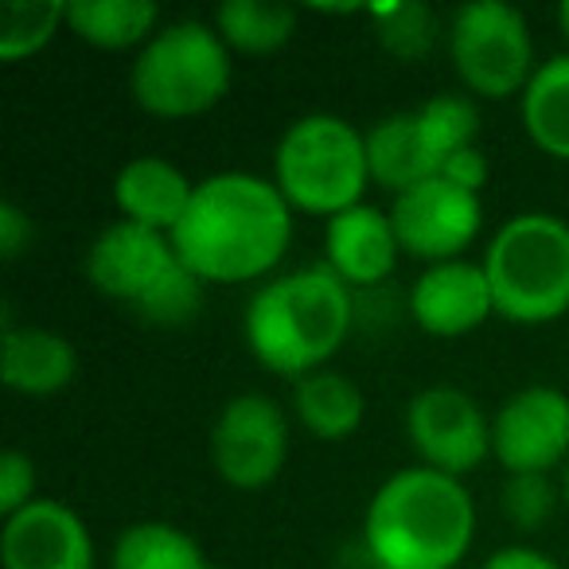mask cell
<instances>
[{"label": "cell", "instance_id": "obj_1", "mask_svg": "<svg viewBox=\"0 0 569 569\" xmlns=\"http://www.w3.org/2000/svg\"><path fill=\"white\" fill-rule=\"evenodd\" d=\"M293 242V207L273 180L214 172L196 180L188 211L172 230L183 266L203 284H246L269 277Z\"/></svg>", "mask_w": 569, "mask_h": 569}, {"label": "cell", "instance_id": "obj_26", "mask_svg": "<svg viewBox=\"0 0 569 569\" xmlns=\"http://www.w3.org/2000/svg\"><path fill=\"white\" fill-rule=\"evenodd\" d=\"M558 511V488L546 472L507 476L503 483V515L519 530H542Z\"/></svg>", "mask_w": 569, "mask_h": 569}, {"label": "cell", "instance_id": "obj_14", "mask_svg": "<svg viewBox=\"0 0 569 569\" xmlns=\"http://www.w3.org/2000/svg\"><path fill=\"white\" fill-rule=\"evenodd\" d=\"M4 569H94V538L79 511L59 499H32L0 530Z\"/></svg>", "mask_w": 569, "mask_h": 569}, {"label": "cell", "instance_id": "obj_6", "mask_svg": "<svg viewBox=\"0 0 569 569\" xmlns=\"http://www.w3.org/2000/svg\"><path fill=\"white\" fill-rule=\"evenodd\" d=\"M273 183L293 211L336 219L371 188L367 129L340 113H305L273 149Z\"/></svg>", "mask_w": 569, "mask_h": 569}, {"label": "cell", "instance_id": "obj_7", "mask_svg": "<svg viewBox=\"0 0 569 569\" xmlns=\"http://www.w3.org/2000/svg\"><path fill=\"white\" fill-rule=\"evenodd\" d=\"M234 63L214 24L176 20L164 24L129 67V94L149 118L183 121L214 110L230 94Z\"/></svg>", "mask_w": 569, "mask_h": 569}, {"label": "cell", "instance_id": "obj_17", "mask_svg": "<svg viewBox=\"0 0 569 569\" xmlns=\"http://www.w3.org/2000/svg\"><path fill=\"white\" fill-rule=\"evenodd\" d=\"M79 375V351L67 336L36 325H12L4 317L0 336V379L28 398H51L67 390Z\"/></svg>", "mask_w": 569, "mask_h": 569}, {"label": "cell", "instance_id": "obj_9", "mask_svg": "<svg viewBox=\"0 0 569 569\" xmlns=\"http://www.w3.org/2000/svg\"><path fill=\"white\" fill-rule=\"evenodd\" d=\"M449 59L472 98L507 102L522 98L535 79V36L507 0H468L449 20Z\"/></svg>", "mask_w": 569, "mask_h": 569}, {"label": "cell", "instance_id": "obj_23", "mask_svg": "<svg viewBox=\"0 0 569 569\" xmlns=\"http://www.w3.org/2000/svg\"><path fill=\"white\" fill-rule=\"evenodd\" d=\"M214 32L230 48V56H273L297 36V9L266 4V0H227L214 9Z\"/></svg>", "mask_w": 569, "mask_h": 569}, {"label": "cell", "instance_id": "obj_28", "mask_svg": "<svg viewBox=\"0 0 569 569\" xmlns=\"http://www.w3.org/2000/svg\"><path fill=\"white\" fill-rule=\"evenodd\" d=\"M36 242V222L32 214L24 211L20 203L4 199L0 203V258L4 261H20Z\"/></svg>", "mask_w": 569, "mask_h": 569}, {"label": "cell", "instance_id": "obj_16", "mask_svg": "<svg viewBox=\"0 0 569 569\" xmlns=\"http://www.w3.org/2000/svg\"><path fill=\"white\" fill-rule=\"evenodd\" d=\"M402 258V242L395 234L390 211L359 203L351 211L328 219L325 227V266L348 289H375L395 273Z\"/></svg>", "mask_w": 569, "mask_h": 569}, {"label": "cell", "instance_id": "obj_11", "mask_svg": "<svg viewBox=\"0 0 569 569\" xmlns=\"http://www.w3.org/2000/svg\"><path fill=\"white\" fill-rule=\"evenodd\" d=\"M406 437L426 468L465 480L491 457V418L460 387H426L406 406Z\"/></svg>", "mask_w": 569, "mask_h": 569}, {"label": "cell", "instance_id": "obj_2", "mask_svg": "<svg viewBox=\"0 0 569 569\" xmlns=\"http://www.w3.org/2000/svg\"><path fill=\"white\" fill-rule=\"evenodd\" d=\"M472 542V491L426 465L387 476L363 511V550L375 569H457Z\"/></svg>", "mask_w": 569, "mask_h": 569}, {"label": "cell", "instance_id": "obj_20", "mask_svg": "<svg viewBox=\"0 0 569 569\" xmlns=\"http://www.w3.org/2000/svg\"><path fill=\"white\" fill-rule=\"evenodd\" d=\"M519 118L538 152L569 164V51L538 63L519 98Z\"/></svg>", "mask_w": 569, "mask_h": 569}, {"label": "cell", "instance_id": "obj_22", "mask_svg": "<svg viewBox=\"0 0 569 569\" xmlns=\"http://www.w3.org/2000/svg\"><path fill=\"white\" fill-rule=\"evenodd\" d=\"M110 569H214V561L176 522L141 519L113 538Z\"/></svg>", "mask_w": 569, "mask_h": 569}, {"label": "cell", "instance_id": "obj_24", "mask_svg": "<svg viewBox=\"0 0 569 569\" xmlns=\"http://www.w3.org/2000/svg\"><path fill=\"white\" fill-rule=\"evenodd\" d=\"M375 20V40L402 63H421L437 48V12L421 0H395L363 9Z\"/></svg>", "mask_w": 569, "mask_h": 569}, {"label": "cell", "instance_id": "obj_10", "mask_svg": "<svg viewBox=\"0 0 569 569\" xmlns=\"http://www.w3.org/2000/svg\"><path fill=\"white\" fill-rule=\"evenodd\" d=\"M207 452L222 483L238 491L269 488L289 460V418L261 390L234 395L214 418Z\"/></svg>", "mask_w": 569, "mask_h": 569}, {"label": "cell", "instance_id": "obj_29", "mask_svg": "<svg viewBox=\"0 0 569 569\" xmlns=\"http://www.w3.org/2000/svg\"><path fill=\"white\" fill-rule=\"evenodd\" d=\"M441 176H445V180H449V183H457V188L476 191V196H480V188H483V183H488L491 168H488V157H483L480 144H468V149L452 152V157L445 160Z\"/></svg>", "mask_w": 569, "mask_h": 569}, {"label": "cell", "instance_id": "obj_19", "mask_svg": "<svg viewBox=\"0 0 569 569\" xmlns=\"http://www.w3.org/2000/svg\"><path fill=\"white\" fill-rule=\"evenodd\" d=\"M293 413L305 433L325 445H340L363 429L367 398L343 371H312L293 382Z\"/></svg>", "mask_w": 569, "mask_h": 569}, {"label": "cell", "instance_id": "obj_4", "mask_svg": "<svg viewBox=\"0 0 569 569\" xmlns=\"http://www.w3.org/2000/svg\"><path fill=\"white\" fill-rule=\"evenodd\" d=\"M82 269L106 301L126 305L152 328H183L203 309V281L183 266L172 234L137 222H110L87 246Z\"/></svg>", "mask_w": 569, "mask_h": 569}, {"label": "cell", "instance_id": "obj_25", "mask_svg": "<svg viewBox=\"0 0 569 569\" xmlns=\"http://www.w3.org/2000/svg\"><path fill=\"white\" fill-rule=\"evenodd\" d=\"M67 24L59 0H12L0 9V63H20L48 48Z\"/></svg>", "mask_w": 569, "mask_h": 569}, {"label": "cell", "instance_id": "obj_32", "mask_svg": "<svg viewBox=\"0 0 569 569\" xmlns=\"http://www.w3.org/2000/svg\"><path fill=\"white\" fill-rule=\"evenodd\" d=\"M561 499H566V507H569V460H566V468H561Z\"/></svg>", "mask_w": 569, "mask_h": 569}, {"label": "cell", "instance_id": "obj_12", "mask_svg": "<svg viewBox=\"0 0 569 569\" xmlns=\"http://www.w3.org/2000/svg\"><path fill=\"white\" fill-rule=\"evenodd\" d=\"M390 222H395L402 253L426 261V266H441V261L465 258V250L476 242L483 227V203L476 191L433 176V180L395 196Z\"/></svg>", "mask_w": 569, "mask_h": 569}, {"label": "cell", "instance_id": "obj_3", "mask_svg": "<svg viewBox=\"0 0 569 569\" xmlns=\"http://www.w3.org/2000/svg\"><path fill=\"white\" fill-rule=\"evenodd\" d=\"M356 328V293L328 266L277 273L253 289L242 317L250 356L266 371L305 379L325 371Z\"/></svg>", "mask_w": 569, "mask_h": 569}, {"label": "cell", "instance_id": "obj_8", "mask_svg": "<svg viewBox=\"0 0 569 569\" xmlns=\"http://www.w3.org/2000/svg\"><path fill=\"white\" fill-rule=\"evenodd\" d=\"M476 133H480V110L472 94H457V90L433 94L418 110L387 113L367 129L371 183L402 196L441 176L445 160L476 144Z\"/></svg>", "mask_w": 569, "mask_h": 569}, {"label": "cell", "instance_id": "obj_31", "mask_svg": "<svg viewBox=\"0 0 569 569\" xmlns=\"http://www.w3.org/2000/svg\"><path fill=\"white\" fill-rule=\"evenodd\" d=\"M558 28H561V36H566V43H569V0L558 9Z\"/></svg>", "mask_w": 569, "mask_h": 569}, {"label": "cell", "instance_id": "obj_30", "mask_svg": "<svg viewBox=\"0 0 569 569\" xmlns=\"http://www.w3.org/2000/svg\"><path fill=\"white\" fill-rule=\"evenodd\" d=\"M480 569H561V561H553L550 553L535 550V546H499Z\"/></svg>", "mask_w": 569, "mask_h": 569}, {"label": "cell", "instance_id": "obj_13", "mask_svg": "<svg viewBox=\"0 0 569 569\" xmlns=\"http://www.w3.org/2000/svg\"><path fill=\"white\" fill-rule=\"evenodd\" d=\"M491 457L507 476L546 472L569 460V395L558 387H522L491 418Z\"/></svg>", "mask_w": 569, "mask_h": 569}, {"label": "cell", "instance_id": "obj_27", "mask_svg": "<svg viewBox=\"0 0 569 569\" xmlns=\"http://www.w3.org/2000/svg\"><path fill=\"white\" fill-rule=\"evenodd\" d=\"M32 499H40L36 496V460L20 449H9L0 457V515L9 519Z\"/></svg>", "mask_w": 569, "mask_h": 569}, {"label": "cell", "instance_id": "obj_21", "mask_svg": "<svg viewBox=\"0 0 569 569\" xmlns=\"http://www.w3.org/2000/svg\"><path fill=\"white\" fill-rule=\"evenodd\" d=\"M67 32L98 51H141L160 32V9L149 0H74Z\"/></svg>", "mask_w": 569, "mask_h": 569}, {"label": "cell", "instance_id": "obj_15", "mask_svg": "<svg viewBox=\"0 0 569 569\" xmlns=\"http://www.w3.org/2000/svg\"><path fill=\"white\" fill-rule=\"evenodd\" d=\"M410 317L421 332L437 340H460L476 332L483 320L496 317L483 266L468 258L426 266L410 289Z\"/></svg>", "mask_w": 569, "mask_h": 569}, {"label": "cell", "instance_id": "obj_18", "mask_svg": "<svg viewBox=\"0 0 569 569\" xmlns=\"http://www.w3.org/2000/svg\"><path fill=\"white\" fill-rule=\"evenodd\" d=\"M196 196V180L164 157H133L113 176V207L126 222L172 234Z\"/></svg>", "mask_w": 569, "mask_h": 569}, {"label": "cell", "instance_id": "obj_5", "mask_svg": "<svg viewBox=\"0 0 569 569\" xmlns=\"http://www.w3.org/2000/svg\"><path fill=\"white\" fill-rule=\"evenodd\" d=\"M480 266L499 320L538 328L569 317V222L561 214H511Z\"/></svg>", "mask_w": 569, "mask_h": 569}]
</instances>
